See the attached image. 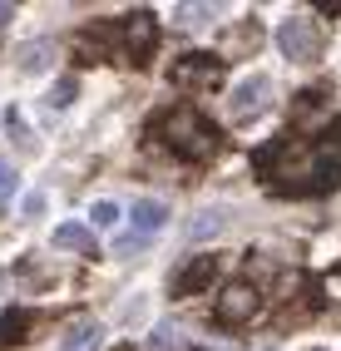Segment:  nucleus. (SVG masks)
<instances>
[{"label":"nucleus","mask_w":341,"mask_h":351,"mask_svg":"<svg viewBox=\"0 0 341 351\" xmlns=\"http://www.w3.org/2000/svg\"><path fill=\"white\" fill-rule=\"evenodd\" d=\"M257 169L277 193L312 198L331 193L341 183V134H287L267 154H257Z\"/></svg>","instance_id":"1"},{"label":"nucleus","mask_w":341,"mask_h":351,"mask_svg":"<svg viewBox=\"0 0 341 351\" xmlns=\"http://www.w3.org/2000/svg\"><path fill=\"white\" fill-rule=\"evenodd\" d=\"M153 134H158V144H164L168 154L188 158V163H208V158L223 149L218 124H213L203 109H193V104L164 109V114H158V124H153Z\"/></svg>","instance_id":"2"},{"label":"nucleus","mask_w":341,"mask_h":351,"mask_svg":"<svg viewBox=\"0 0 341 351\" xmlns=\"http://www.w3.org/2000/svg\"><path fill=\"white\" fill-rule=\"evenodd\" d=\"M257 312H262V292H257V282H247V277H238V282H227L218 292V322L223 326H242Z\"/></svg>","instance_id":"3"},{"label":"nucleus","mask_w":341,"mask_h":351,"mask_svg":"<svg viewBox=\"0 0 341 351\" xmlns=\"http://www.w3.org/2000/svg\"><path fill=\"white\" fill-rule=\"evenodd\" d=\"M277 50L287 60H297V64L316 60V50H322V30H316V20H307V15L282 20V25H277Z\"/></svg>","instance_id":"4"},{"label":"nucleus","mask_w":341,"mask_h":351,"mask_svg":"<svg viewBox=\"0 0 341 351\" xmlns=\"http://www.w3.org/2000/svg\"><path fill=\"white\" fill-rule=\"evenodd\" d=\"M272 109V80L267 75H247L238 89H233V99H227V119L233 124H253L257 114Z\"/></svg>","instance_id":"5"},{"label":"nucleus","mask_w":341,"mask_h":351,"mask_svg":"<svg viewBox=\"0 0 341 351\" xmlns=\"http://www.w3.org/2000/svg\"><path fill=\"white\" fill-rule=\"evenodd\" d=\"M119 45L129 50L134 64H149L153 60V45H158V25H153V15L149 10H134L119 20Z\"/></svg>","instance_id":"6"},{"label":"nucleus","mask_w":341,"mask_h":351,"mask_svg":"<svg viewBox=\"0 0 341 351\" xmlns=\"http://www.w3.org/2000/svg\"><path fill=\"white\" fill-rule=\"evenodd\" d=\"M292 129H322V134H331L336 124H331V99H327V89H302L297 95V104H292Z\"/></svg>","instance_id":"7"},{"label":"nucleus","mask_w":341,"mask_h":351,"mask_svg":"<svg viewBox=\"0 0 341 351\" xmlns=\"http://www.w3.org/2000/svg\"><path fill=\"white\" fill-rule=\"evenodd\" d=\"M213 277H218V263H213V257H188V263L173 272L168 297H198L203 287H213Z\"/></svg>","instance_id":"8"},{"label":"nucleus","mask_w":341,"mask_h":351,"mask_svg":"<svg viewBox=\"0 0 341 351\" xmlns=\"http://www.w3.org/2000/svg\"><path fill=\"white\" fill-rule=\"evenodd\" d=\"M168 75H173V84H184V89H188V84H218V80H223V60L193 50V55H178V64L168 69Z\"/></svg>","instance_id":"9"},{"label":"nucleus","mask_w":341,"mask_h":351,"mask_svg":"<svg viewBox=\"0 0 341 351\" xmlns=\"http://www.w3.org/2000/svg\"><path fill=\"white\" fill-rule=\"evenodd\" d=\"M104 346V326L94 317H79L64 326V337H60V351H99Z\"/></svg>","instance_id":"10"},{"label":"nucleus","mask_w":341,"mask_h":351,"mask_svg":"<svg viewBox=\"0 0 341 351\" xmlns=\"http://www.w3.org/2000/svg\"><path fill=\"white\" fill-rule=\"evenodd\" d=\"M168 223V203L164 198H139L134 203V238H153Z\"/></svg>","instance_id":"11"},{"label":"nucleus","mask_w":341,"mask_h":351,"mask_svg":"<svg viewBox=\"0 0 341 351\" xmlns=\"http://www.w3.org/2000/svg\"><path fill=\"white\" fill-rule=\"evenodd\" d=\"M75 55H79V64H104V60H109V30H104V25L79 30V35H75Z\"/></svg>","instance_id":"12"},{"label":"nucleus","mask_w":341,"mask_h":351,"mask_svg":"<svg viewBox=\"0 0 341 351\" xmlns=\"http://www.w3.org/2000/svg\"><path fill=\"white\" fill-rule=\"evenodd\" d=\"M55 247L79 252V257H94V232H89L84 223H60L55 228Z\"/></svg>","instance_id":"13"},{"label":"nucleus","mask_w":341,"mask_h":351,"mask_svg":"<svg viewBox=\"0 0 341 351\" xmlns=\"http://www.w3.org/2000/svg\"><path fill=\"white\" fill-rule=\"evenodd\" d=\"M257 45H262V25H257V20H242L238 30H227L223 50H227V55H253Z\"/></svg>","instance_id":"14"},{"label":"nucleus","mask_w":341,"mask_h":351,"mask_svg":"<svg viewBox=\"0 0 341 351\" xmlns=\"http://www.w3.org/2000/svg\"><path fill=\"white\" fill-rule=\"evenodd\" d=\"M223 228H227V213H223V208H203V213L188 223V243H208V238H218Z\"/></svg>","instance_id":"15"},{"label":"nucleus","mask_w":341,"mask_h":351,"mask_svg":"<svg viewBox=\"0 0 341 351\" xmlns=\"http://www.w3.org/2000/svg\"><path fill=\"white\" fill-rule=\"evenodd\" d=\"M50 60H55V40H30V45H20V69H25V75L50 69Z\"/></svg>","instance_id":"16"},{"label":"nucleus","mask_w":341,"mask_h":351,"mask_svg":"<svg viewBox=\"0 0 341 351\" xmlns=\"http://www.w3.org/2000/svg\"><path fill=\"white\" fill-rule=\"evenodd\" d=\"M30 332V312L25 307H10V312H0V346H15V341H25Z\"/></svg>","instance_id":"17"},{"label":"nucleus","mask_w":341,"mask_h":351,"mask_svg":"<svg viewBox=\"0 0 341 351\" xmlns=\"http://www.w3.org/2000/svg\"><path fill=\"white\" fill-rule=\"evenodd\" d=\"M218 15V5H203V0H198V5H178V25H208V20Z\"/></svg>","instance_id":"18"},{"label":"nucleus","mask_w":341,"mask_h":351,"mask_svg":"<svg viewBox=\"0 0 341 351\" xmlns=\"http://www.w3.org/2000/svg\"><path fill=\"white\" fill-rule=\"evenodd\" d=\"M75 95H79V89H75V80H55V84H50V95H45V104H50V109H64Z\"/></svg>","instance_id":"19"},{"label":"nucleus","mask_w":341,"mask_h":351,"mask_svg":"<svg viewBox=\"0 0 341 351\" xmlns=\"http://www.w3.org/2000/svg\"><path fill=\"white\" fill-rule=\"evenodd\" d=\"M89 218H94L99 228H114L124 213H119V203H109V198H104V203H94V208H89Z\"/></svg>","instance_id":"20"},{"label":"nucleus","mask_w":341,"mask_h":351,"mask_svg":"<svg viewBox=\"0 0 341 351\" xmlns=\"http://www.w3.org/2000/svg\"><path fill=\"white\" fill-rule=\"evenodd\" d=\"M15 183H20V178H15V169H10L5 158H0V208H5V203L15 198Z\"/></svg>","instance_id":"21"},{"label":"nucleus","mask_w":341,"mask_h":351,"mask_svg":"<svg viewBox=\"0 0 341 351\" xmlns=\"http://www.w3.org/2000/svg\"><path fill=\"white\" fill-rule=\"evenodd\" d=\"M153 346H158V351H173V346H178V326L164 322V326H158V337H153Z\"/></svg>","instance_id":"22"},{"label":"nucleus","mask_w":341,"mask_h":351,"mask_svg":"<svg viewBox=\"0 0 341 351\" xmlns=\"http://www.w3.org/2000/svg\"><path fill=\"white\" fill-rule=\"evenodd\" d=\"M20 213H25V218L45 213V193H25V203H20Z\"/></svg>","instance_id":"23"},{"label":"nucleus","mask_w":341,"mask_h":351,"mask_svg":"<svg viewBox=\"0 0 341 351\" xmlns=\"http://www.w3.org/2000/svg\"><path fill=\"white\" fill-rule=\"evenodd\" d=\"M10 15H15V5H0V25H10Z\"/></svg>","instance_id":"24"},{"label":"nucleus","mask_w":341,"mask_h":351,"mask_svg":"<svg viewBox=\"0 0 341 351\" xmlns=\"http://www.w3.org/2000/svg\"><path fill=\"white\" fill-rule=\"evenodd\" d=\"M0 292H5V272H0Z\"/></svg>","instance_id":"25"}]
</instances>
